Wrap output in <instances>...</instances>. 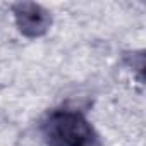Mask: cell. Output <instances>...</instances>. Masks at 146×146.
Wrapping results in <instances>:
<instances>
[{
    "instance_id": "1",
    "label": "cell",
    "mask_w": 146,
    "mask_h": 146,
    "mask_svg": "<svg viewBox=\"0 0 146 146\" xmlns=\"http://www.w3.org/2000/svg\"><path fill=\"white\" fill-rule=\"evenodd\" d=\"M41 136L48 146H102L90 120L69 108L50 112L41 122Z\"/></svg>"
},
{
    "instance_id": "2",
    "label": "cell",
    "mask_w": 146,
    "mask_h": 146,
    "mask_svg": "<svg viewBox=\"0 0 146 146\" xmlns=\"http://www.w3.org/2000/svg\"><path fill=\"white\" fill-rule=\"evenodd\" d=\"M14 16H16V23H17L19 29L28 36L43 35L52 23L50 14L36 4H17V5H14Z\"/></svg>"
}]
</instances>
